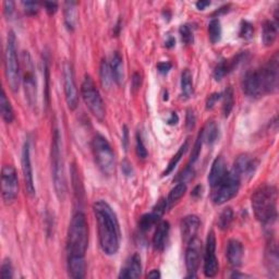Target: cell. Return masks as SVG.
Returning a JSON list of instances; mask_svg holds the SVG:
<instances>
[{"mask_svg":"<svg viewBox=\"0 0 279 279\" xmlns=\"http://www.w3.org/2000/svg\"><path fill=\"white\" fill-rule=\"evenodd\" d=\"M97 223L99 246L106 255H115L120 248L121 233L119 222L114 210L104 200H98L93 205Z\"/></svg>","mask_w":279,"mask_h":279,"instance_id":"6da1fadb","label":"cell"},{"mask_svg":"<svg viewBox=\"0 0 279 279\" xmlns=\"http://www.w3.org/2000/svg\"><path fill=\"white\" fill-rule=\"evenodd\" d=\"M278 192L274 186L264 185L255 190L251 198L254 216L264 226H272L277 221Z\"/></svg>","mask_w":279,"mask_h":279,"instance_id":"7a4b0ae2","label":"cell"},{"mask_svg":"<svg viewBox=\"0 0 279 279\" xmlns=\"http://www.w3.org/2000/svg\"><path fill=\"white\" fill-rule=\"evenodd\" d=\"M50 163H51V176L53 181V188L57 198L63 201L67 194V180L64 175V162L62 151V139L58 128L53 129L51 150H50Z\"/></svg>","mask_w":279,"mask_h":279,"instance_id":"3957f363","label":"cell"},{"mask_svg":"<svg viewBox=\"0 0 279 279\" xmlns=\"http://www.w3.org/2000/svg\"><path fill=\"white\" fill-rule=\"evenodd\" d=\"M88 246V225L84 214L75 213L69 225L67 236L68 257L84 258Z\"/></svg>","mask_w":279,"mask_h":279,"instance_id":"277c9868","label":"cell"},{"mask_svg":"<svg viewBox=\"0 0 279 279\" xmlns=\"http://www.w3.org/2000/svg\"><path fill=\"white\" fill-rule=\"evenodd\" d=\"M4 74L10 90L13 93L19 91L21 79V63L17 57L16 38L13 32L8 34L4 50Z\"/></svg>","mask_w":279,"mask_h":279,"instance_id":"5b68a950","label":"cell"},{"mask_svg":"<svg viewBox=\"0 0 279 279\" xmlns=\"http://www.w3.org/2000/svg\"><path fill=\"white\" fill-rule=\"evenodd\" d=\"M95 163L104 176L111 177L116 171V157L111 145L104 135L96 134L92 141Z\"/></svg>","mask_w":279,"mask_h":279,"instance_id":"8992f818","label":"cell"},{"mask_svg":"<svg viewBox=\"0 0 279 279\" xmlns=\"http://www.w3.org/2000/svg\"><path fill=\"white\" fill-rule=\"evenodd\" d=\"M81 95L91 114L97 120L104 121L106 117L105 103L90 74H85L84 79H83L81 84Z\"/></svg>","mask_w":279,"mask_h":279,"instance_id":"52a82bcc","label":"cell"},{"mask_svg":"<svg viewBox=\"0 0 279 279\" xmlns=\"http://www.w3.org/2000/svg\"><path fill=\"white\" fill-rule=\"evenodd\" d=\"M21 79L24 86L25 96L29 106L37 104V81L35 74V66L28 51H23L21 61Z\"/></svg>","mask_w":279,"mask_h":279,"instance_id":"ba28073f","label":"cell"},{"mask_svg":"<svg viewBox=\"0 0 279 279\" xmlns=\"http://www.w3.org/2000/svg\"><path fill=\"white\" fill-rule=\"evenodd\" d=\"M241 185V179L239 175L234 169L227 171L226 176L223 178V180L218 183L216 187H214L213 192V202L216 205H223L227 203L233 198H235L238 193Z\"/></svg>","mask_w":279,"mask_h":279,"instance_id":"9c48e42d","label":"cell"},{"mask_svg":"<svg viewBox=\"0 0 279 279\" xmlns=\"http://www.w3.org/2000/svg\"><path fill=\"white\" fill-rule=\"evenodd\" d=\"M19 193V179L13 166L5 165L1 171V195L5 204H10Z\"/></svg>","mask_w":279,"mask_h":279,"instance_id":"30bf717a","label":"cell"},{"mask_svg":"<svg viewBox=\"0 0 279 279\" xmlns=\"http://www.w3.org/2000/svg\"><path fill=\"white\" fill-rule=\"evenodd\" d=\"M242 90L248 97L255 99L262 97L264 94H266L262 70L253 69L248 71L243 76Z\"/></svg>","mask_w":279,"mask_h":279,"instance_id":"8fae6325","label":"cell"},{"mask_svg":"<svg viewBox=\"0 0 279 279\" xmlns=\"http://www.w3.org/2000/svg\"><path fill=\"white\" fill-rule=\"evenodd\" d=\"M62 78H63V90L64 96L68 108L70 110H74L79 104V94L76 88L73 67L70 62L66 61L62 66Z\"/></svg>","mask_w":279,"mask_h":279,"instance_id":"7c38bea8","label":"cell"},{"mask_svg":"<svg viewBox=\"0 0 279 279\" xmlns=\"http://www.w3.org/2000/svg\"><path fill=\"white\" fill-rule=\"evenodd\" d=\"M219 270L216 258V237L215 233L211 230L207 235L205 254H204V275L209 278L215 277Z\"/></svg>","mask_w":279,"mask_h":279,"instance_id":"4fadbf2b","label":"cell"},{"mask_svg":"<svg viewBox=\"0 0 279 279\" xmlns=\"http://www.w3.org/2000/svg\"><path fill=\"white\" fill-rule=\"evenodd\" d=\"M263 74L265 93H275L278 90L279 78V58L276 52L263 68H261Z\"/></svg>","mask_w":279,"mask_h":279,"instance_id":"5bb4252c","label":"cell"},{"mask_svg":"<svg viewBox=\"0 0 279 279\" xmlns=\"http://www.w3.org/2000/svg\"><path fill=\"white\" fill-rule=\"evenodd\" d=\"M22 174L23 180H24V187L26 194L29 198H33L35 195V186H34V178H33V168L31 162V147H29V142L25 141L24 145L22 147Z\"/></svg>","mask_w":279,"mask_h":279,"instance_id":"9a60e30c","label":"cell"},{"mask_svg":"<svg viewBox=\"0 0 279 279\" xmlns=\"http://www.w3.org/2000/svg\"><path fill=\"white\" fill-rule=\"evenodd\" d=\"M201 252H202V243L198 238L188 243V248L186 251V266L189 273V277H195L197 272L200 267L201 262Z\"/></svg>","mask_w":279,"mask_h":279,"instance_id":"2e32d148","label":"cell"},{"mask_svg":"<svg viewBox=\"0 0 279 279\" xmlns=\"http://www.w3.org/2000/svg\"><path fill=\"white\" fill-rule=\"evenodd\" d=\"M258 167L259 162L257 158L249 155V154H242L236 159L233 169L239 175L241 180H249L254 176Z\"/></svg>","mask_w":279,"mask_h":279,"instance_id":"e0dca14e","label":"cell"},{"mask_svg":"<svg viewBox=\"0 0 279 279\" xmlns=\"http://www.w3.org/2000/svg\"><path fill=\"white\" fill-rule=\"evenodd\" d=\"M200 218L195 215L186 216L181 221V236L182 240L186 243H189L194 238H197L198 231L200 229Z\"/></svg>","mask_w":279,"mask_h":279,"instance_id":"ac0fdd59","label":"cell"},{"mask_svg":"<svg viewBox=\"0 0 279 279\" xmlns=\"http://www.w3.org/2000/svg\"><path fill=\"white\" fill-rule=\"evenodd\" d=\"M265 264L267 270L271 273L272 276L276 277L278 275L279 259H278V248L277 243L274 239H270L267 242L265 251Z\"/></svg>","mask_w":279,"mask_h":279,"instance_id":"d6986e66","label":"cell"},{"mask_svg":"<svg viewBox=\"0 0 279 279\" xmlns=\"http://www.w3.org/2000/svg\"><path fill=\"white\" fill-rule=\"evenodd\" d=\"M243 255H245V249L242 243L237 239H231L228 241L226 257L231 266L239 267L242 264Z\"/></svg>","mask_w":279,"mask_h":279,"instance_id":"ffe728a7","label":"cell"},{"mask_svg":"<svg viewBox=\"0 0 279 279\" xmlns=\"http://www.w3.org/2000/svg\"><path fill=\"white\" fill-rule=\"evenodd\" d=\"M142 274V263L139 254H133L124 265L119 274V278H139Z\"/></svg>","mask_w":279,"mask_h":279,"instance_id":"44dd1931","label":"cell"},{"mask_svg":"<svg viewBox=\"0 0 279 279\" xmlns=\"http://www.w3.org/2000/svg\"><path fill=\"white\" fill-rule=\"evenodd\" d=\"M227 174V167L226 162H225L224 157L218 156L214 160L212 165V168L209 175V183L212 188L216 187L219 182L223 180V178Z\"/></svg>","mask_w":279,"mask_h":279,"instance_id":"7402d4cb","label":"cell"},{"mask_svg":"<svg viewBox=\"0 0 279 279\" xmlns=\"http://www.w3.org/2000/svg\"><path fill=\"white\" fill-rule=\"evenodd\" d=\"M170 225L168 222H160L153 237V247L157 251H163L168 240Z\"/></svg>","mask_w":279,"mask_h":279,"instance_id":"603a6c76","label":"cell"},{"mask_svg":"<svg viewBox=\"0 0 279 279\" xmlns=\"http://www.w3.org/2000/svg\"><path fill=\"white\" fill-rule=\"evenodd\" d=\"M85 259L79 257H68V271L69 275L75 278L80 279L85 277Z\"/></svg>","mask_w":279,"mask_h":279,"instance_id":"cb8c5ba5","label":"cell"},{"mask_svg":"<svg viewBox=\"0 0 279 279\" xmlns=\"http://www.w3.org/2000/svg\"><path fill=\"white\" fill-rule=\"evenodd\" d=\"M112 78L118 85H121L124 79V70H123V60L121 55L118 51L112 53L111 60L109 62Z\"/></svg>","mask_w":279,"mask_h":279,"instance_id":"d4e9b609","label":"cell"},{"mask_svg":"<svg viewBox=\"0 0 279 279\" xmlns=\"http://www.w3.org/2000/svg\"><path fill=\"white\" fill-rule=\"evenodd\" d=\"M76 3L75 1H67L64 2L63 9V16H64V24L69 31H74L78 22V11H76Z\"/></svg>","mask_w":279,"mask_h":279,"instance_id":"484cf974","label":"cell"},{"mask_svg":"<svg viewBox=\"0 0 279 279\" xmlns=\"http://www.w3.org/2000/svg\"><path fill=\"white\" fill-rule=\"evenodd\" d=\"M278 35V24L274 21H265L262 31V40L265 46H272L275 43Z\"/></svg>","mask_w":279,"mask_h":279,"instance_id":"4316f807","label":"cell"},{"mask_svg":"<svg viewBox=\"0 0 279 279\" xmlns=\"http://www.w3.org/2000/svg\"><path fill=\"white\" fill-rule=\"evenodd\" d=\"M201 132H202V138H203V142H205V143L209 145L215 143L219 136L218 126L216 124V122L213 120L207 122L205 124L203 131H201Z\"/></svg>","mask_w":279,"mask_h":279,"instance_id":"83f0119b","label":"cell"},{"mask_svg":"<svg viewBox=\"0 0 279 279\" xmlns=\"http://www.w3.org/2000/svg\"><path fill=\"white\" fill-rule=\"evenodd\" d=\"M0 111H1V117L4 122L11 123L14 119V111L11 105L10 100L5 95L4 90H2L1 96H0Z\"/></svg>","mask_w":279,"mask_h":279,"instance_id":"f1b7e54d","label":"cell"},{"mask_svg":"<svg viewBox=\"0 0 279 279\" xmlns=\"http://www.w3.org/2000/svg\"><path fill=\"white\" fill-rule=\"evenodd\" d=\"M181 92L186 98H190L194 93L192 73L189 69H185L181 73Z\"/></svg>","mask_w":279,"mask_h":279,"instance_id":"f546056e","label":"cell"},{"mask_svg":"<svg viewBox=\"0 0 279 279\" xmlns=\"http://www.w3.org/2000/svg\"><path fill=\"white\" fill-rule=\"evenodd\" d=\"M99 78H100V83H102V86L104 88H107V90H108V88L111 86L112 82H114L110 64L108 61L106 60V59H103L102 62H100Z\"/></svg>","mask_w":279,"mask_h":279,"instance_id":"4dcf8cb0","label":"cell"},{"mask_svg":"<svg viewBox=\"0 0 279 279\" xmlns=\"http://www.w3.org/2000/svg\"><path fill=\"white\" fill-rule=\"evenodd\" d=\"M187 192V185L185 182H179L171 189V191L169 192L168 198L166 199L167 200V206L168 209H170L171 206L175 205L178 201H179L183 195L186 194Z\"/></svg>","mask_w":279,"mask_h":279,"instance_id":"1f68e13d","label":"cell"},{"mask_svg":"<svg viewBox=\"0 0 279 279\" xmlns=\"http://www.w3.org/2000/svg\"><path fill=\"white\" fill-rule=\"evenodd\" d=\"M188 144H189V141L186 140L185 143H183L180 147H179V150H178V152L176 153V155L173 156V158L170 159V162L168 163V166L166 167V169L164 170V173H163V176H169L171 173H173L174 169L177 167V165L178 163L180 162L182 156L185 155V153L187 151V148H188Z\"/></svg>","mask_w":279,"mask_h":279,"instance_id":"d6a6232c","label":"cell"},{"mask_svg":"<svg viewBox=\"0 0 279 279\" xmlns=\"http://www.w3.org/2000/svg\"><path fill=\"white\" fill-rule=\"evenodd\" d=\"M223 114L224 117H228L230 115L231 110H233L235 106V94L233 87L229 86L226 88V91L223 94Z\"/></svg>","mask_w":279,"mask_h":279,"instance_id":"836d02e7","label":"cell"},{"mask_svg":"<svg viewBox=\"0 0 279 279\" xmlns=\"http://www.w3.org/2000/svg\"><path fill=\"white\" fill-rule=\"evenodd\" d=\"M234 221V211L231 210V207H226L219 214L218 221H217V226L221 230H227L231 223Z\"/></svg>","mask_w":279,"mask_h":279,"instance_id":"e575fe53","label":"cell"},{"mask_svg":"<svg viewBox=\"0 0 279 279\" xmlns=\"http://www.w3.org/2000/svg\"><path fill=\"white\" fill-rule=\"evenodd\" d=\"M209 37L213 44L218 43L222 38V24L218 19H213L209 24Z\"/></svg>","mask_w":279,"mask_h":279,"instance_id":"d590c367","label":"cell"},{"mask_svg":"<svg viewBox=\"0 0 279 279\" xmlns=\"http://www.w3.org/2000/svg\"><path fill=\"white\" fill-rule=\"evenodd\" d=\"M228 73H230L228 60H222L217 64L215 70H214V78H215L216 81H221Z\"/></svg>","mask_w":279,"mask_h":279,"instance_id":"8d00e7d4","label":"cell"},{"mask_svg":"<svg viewBox=\"0 0 279 279\" xmlns=\"http://www.w3.org/2000/svg\"><path fill=\"white\" fill-rule=\"evenodd\" d=\"M135 152L136 155H138L139 158L141 159H145L147 157V150L145 147V144L143 142V139H142L141 133L138 132L136 133V138H135Z\"/></svg>","mask_w":279,"mask_h":279,"instance_id":"74e56055","label":"cell"},{"mask_svg":"<svg viewBox=\"0 0 279 279\" xmlns=\"http://www.w3.org/2000/svg\"><path fill=\"white\" fill-rule=\"evenodd\" d=\"M253 33H254V28L251 23L248 21H242L240 25V31H239L240 37L245 39H251L253 37Z\"/></svg>","mask_w":279,"mask_h":279,"instance_id":"f35d334b","label":"cell"},{"mask_svg":"<svg viewBox=\"0 0 279 279\" xmlns=\"http://www.w3.org/2000/svg\"><path fill=\"white\" fill-rule=\"evenodd\" d=\"M0 277L2 279H11L13 277V267L9 259H5L1 264V271H0Z\"/></svg>","mask_w":279,"mask_h":279,"instance_id":"ab89813d","label":"cell"},{"mask_svg":"<svg viewBox=\"0 0 279 279\" xmlns=\"http://www.w3.org/2000/svg\"><path fill=\"white\" fill-rule=\"evenodd\" d=\"M179 33H180L182 41L186 45L193 44V41H194L193 32L191 31V28H190L188 25H181L180 28H179Z\"/></svg>","mask_w":279,"mask_h":279,"instance_id":"60d3db41","label":"cell"},{"mask_svg":"<svg viewBox=\"0 0 279 279\" xmlns=\"http://www.w3.org/2000/svg\"><path fill=\"white\" fill-rule=\"evenodd\" d=\"M202 144H203V138H202V132H200L197 142H195V144L193 146V150L191 153V158H190V166H192L195 162H197L199 156H200V153H201V148H202Z\"/></svg>","mask_w":279,"mask_h":279,"instance_id":"b9f144b4","label":"cell"},{"mask_svg":"<svg viewBox=\"0 0 279 279\" xmlns=\"http://www.w3.org/2000/svg\"><path fill=\"white\" fill-rule=\"evenodd\" d=\"M22 5L23 8H24L25 13L28 15L37 14L39 10V4L36 1H23Z\"/></svg>","mask_w":279,"mask_h":279,"instance_id":"7bdbcfd3","label":"cell"},{"mask_svg":"<svg viewBox=\"0 0 279 279\" xmlns=\"http://www.w3.org/2000/svg\"><path fill=\"white\" fill-rule=\"evenodd\" d=\"M223 93H213L206 99V109H213L219 99H222Z\"/></svg>","mask_w":279,"mask_h":279,"instance_id":"ee69618b","label":"cell"},{"mask_svg":"<svg viewBox=\"0 0 279 279\" xmlns=\"http://www.w3.org/2000/svg\"><path fill=\"white\" fill-rule=\"evenodd\" d=\"M44 76L46 79V93H45V97H46V104H49V87H48V81H49V71H48V64H47V60L44 59Z\"/></svg>","mask_w":279,"mask_h":279,"instance_id":"f6af8a7d","label":"cell"},{"mask_svg":"<svg viewBox=\"0 0 279 279\" xmlns=\"http://www.w3.org/2000/svg\"><path fill=\"white\" fill-rule=\"evenodd\" d=\"M14 12V2L13 1H4L3 2V13L7 19H10Z\"/></svg>","mask_w":279,"mask_h":279,"instance_id":"bcb514c9","label":"cell"},{"mask_svg":"<svg viewBox=\"0 0 279 279\" xmlns=\"http://www.w3.org/2000/svg\"><path fill=\"white\" fill-rule=\"evenodd\" d=\"M186 124H187V128L189 130H192L195 126V115H194V111L192 109H189L188 112H187Z\"/></svg>","mask_w":279,"mask_h":279,"instance_id":"7dc6e473","label":"cell"},{"mask_svg":"<svg viewBox=\"0 0 279 279\" xmlns=\"http://www.w3.org/2000/svg\"><path fill=\"white\" fill-rule=\"evenodd\" d=\"M44 7H45L46 12L49 15H52L57 12L58 3L55 1H46V2H44Z\"/></svg>","mask_w":279,"mask_h":279,"instance_id":"c3c4849f","label":"cell"},{"mask_svg":"<svg viewBox=\"0 0 279 279\" xmlns=\"http://www.w3.org/2000/svg\"><path fill=\"white\" fill-rule=\"evenodd\" d=\"M121 169L123 171V174L126 175L127 177H130V176H132L133 174V169H132V165L130 164L128 160H123L122 162V166H121Z\"/></svg>","mask_w":279,"mask_h":279,"instance_id":"681fc988","label":"cell"},{"mask_svg":"<svg viewBox=\"0 0 279 279\" xmlns=\"http://www.w3.org/2000/svg\"><path fill=\"white\" fill-rule=\"evenodd\" d=\"M171 69V63L170 62H159L157 64V70L159 73L162 74H167L169 72V70Z\"/></svg>","mask_w":279,"mask_h":279,"instance_id":"f907efd6","label":"cell"},{"mask_svg":"<svg viewBox=\"0 0 279 279\" xmlns=\"http://www.w3.org/2000/svg\"><path fill=\"white\" fill-rule=\"evenodd\" d=\"M141 74L139 72H134L133 76H132V87L134 90H139L141 86Z\"/></svg>","mask_w":279,"mask_h":279,"instance_id":"816d5d0a","label":"cell"},{"mask_svg":"<svg viewBox=\"0 0 279 279\" xmlns=\"http://www.w3.org/2000/svg\"><path fill=\"white\" fill-rule=\"evenodd\" d=\"M211 4V1H207V0H201V1H198L197 2V8L199 10H204L206 7H209V5Z\"/></svg>","mask_w":279,"mask_h":279,"instance_id":"f5cc1de1","label":"cell"},{"mask_svg":"<svg viewBox=\"0 0 279 279\" xmlns=\"http://www.w3.org/2000/svg\"><path fill=\"white\" fill-rule=\"evenodd\" d=\"M178 121H179V117L176 114V112H173L171 114L170 118L168 119V124H171V126H174V124H177Z\"/></svg>","mask_w":279,"mask_h":279,"instance_id":"db71d44e","label":"cell"},{"mask_svg":"<svg viewBox=\"0 0 279 279\" xmlns=\"http://www.w3.org/2000/svg\"><path fill=\"white\" fill-rule=\"evenodd\" d=\"M160 272L158 270H153L151 271V273H148L147 274V278H152V279H157L160 278Z\"/></svg>","mask_w":279,"mask_h":279,"instance_id":"11a10c76","label":"cell"},{"mask_svg":"<svg viewBox=\"0 0 279 279\" xmlns=\"http://www.w3.org/2000/svg\"><path fill=\"white\" fill-rule=\"evenodd\" d=\"M202 190H203V188H202V186H197L194 188V190L192 191V197L194 198H200L201 197V194H202Z\"/></svg>","mask_w":279,"mask_h":279,"instance_id":"9f6ffc18","label":"cell"},{"mask_svg":"<svg viewBox=\"0 0 279 279\" xmlns=\"http://www.w3.org/2000/svg\"><path fill=\"white\" fill-rule=\"evenodd\" d=\"M128 129L127 127H124L123 128V144H124V147H127L128 145Z\"/></svg>","mask_w":279,"mask_h":279,"instance_id":"6f0895ef","label":"cell"},{"mask_svg":"<svg viewBox=\"0 0 279 279\" xmlns=\"http://www.w3.org/2000/svg\"><path fill=\"white\" fill-rule=\"evenodd\" d=\"M175 38L174 37H169V39L166 41V47H168V48H170V47H173L175 45Z\"/></svg>","mask_w":279,"mask_h":279,"instance_id":"680465c9","label":"cell"},{"mask_svg":"<svg viewBox=\"0 0 279 279\" xmlns=\"http://www.w3.org/2000/svg\"><path fill=\"white\" fill-rule=\"evenodd\" d=\"M231 277L233 278H243V277H249L248 275H246V274H240V273H235V274H233L231 275Z\"/></svg>","mask_w":279,"mask_h":279,"instance_id":"91938a15","label":"cell"}]
</instances>
